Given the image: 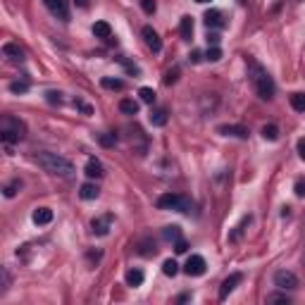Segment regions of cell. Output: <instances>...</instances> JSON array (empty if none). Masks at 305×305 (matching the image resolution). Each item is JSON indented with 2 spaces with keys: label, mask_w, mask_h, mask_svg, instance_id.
Segmentation results:
<instances>
[{
  "label": "cell",
  "mask_w": 305,
  "mask_h": 305,
  "mask_svg": "<svg viewBox=\"0 0 305 305\" xmlns=\"http://www.w3.org/2000/svg\"><path fill=\"white\" fill-rule=\"evenodd\" d=\"M98 141H100V145L112 148V145L117 143V136H114V134H100V136H98Z\"/></svg>",
  "instance_id": "cell-32"
},
{
  "label": "cell",
  "mask_w": 305,
  "mask_h": 305,
  "mask_svg": "<svg viewBox=\"0 0 305 305\" xmlns=\"http://www.w3.org/2000/svg\"><path fill=\"white\" fill-rule=\"evenodd\" d=\"M27 136V124L19 119V117H12V114H5L2 117V124H0V139L5 145H12V143H19V141Z\"/></svg>",
  "instance_id": "cell-3"
},
{
  "label": "cell",
  "mask_w": 305,
  "mask_h": 305,
  "mask_svg": "<svg viewBox=\"0 0 305 305\" xmlns=\"http://www.w3.org/2000/svg\"><path fill=\"white\" fill-rule=\"evenodd\" d=\"M179 33H181L184 41H191V36H193V17H181V22H179Z\"/></svg>",
  "instance_id": "cell-16"
},
{
  "label": "cell",
  "mask_w": 305,
  "mask_h": 305,
  "mask_svg": "<svg viewBox=\"0 0 305 305\" xmlns=\"http://www.w3.org/2000/svg\"><path fill=\"white\" fill-rule=\"evenodd\" d=\"M241 281H243V274H241V272H234V274H229V277L224 279L222 286H220V301H226V298H229V293H231V291H234Z\"/></svg>",
  "instance_id": "cell-9"
},
{
  "label": "cell",
  "mask_w": 305,
  "mask_h": 305,
  "mask_svg": "<svg viewBox=\"0 0 305 305\" xmlns=\"http://www.w3.org/2000/svg\"><path fill=\"white\" fill-rule=\"evenodd\" d=\"M177 74H179V69H174V72H167V77H165V83H167V86L177 81Z\"/></svg>",
  "instance_id": "cell-41"
},
{
  "label": "cell",
  "mask_w": 305,
  "mask_h": 305,
  "mask_svg": "<svg viewBox=\"0 0 305 305\" xmlns=\"http://www.w3.org/2000/svg\"><path fill=\"white\" fill-rule=\"evenodd\" d=\"M110 226H112V215H103V217H96L91 222V229L96 236H108L110 234Z\"/></svg>",
  "instance_id": "cell-10"
},
{
  "label": "cell",
  "mask_w": 305,
  "mask_h": 305,
  "mask_svg": "<svg viewBox=\"0 0 305 305\" xmlns=\"http://www.w3.org/2000/svg\"><path fill=\"white\" fill-rule=\"evenodd\" d=\"M150 124L153 127H165L167 124V110L165 108H158V110H150Z\"/></svg>",
  "instance_id": "cell-19"
},
{
  "label": "cell",
  "mask_w": 305,
  "mask_h": 305,
  "mask_svg": "<svg viewBox=\"0 0 305 305\" xmlns=\"http://www.w3.org/2000/svg\"><path fill=\"white\" fill-rule=\"evenodd\" d=\"M103 174H105V169L100 165V160L91 158V160L86 162V177H88V179H100Z\"/></svg>",
  "instance_id": "cell-15"
},
{
  "label": "cell",
  "mask_w": 305,
  "mask_h": 305,
  "mask_svg": "<svg viewBox=\"0 0 305 305\" xmlns=\"http://www.w3.org/2000/svg\"><path fill=\"white\" fill-rule=\"evenodd\" d=\"M162 239H165V241H174V243H177V241L181 239V229H179L177 224H174V226H165V231H162Z\"/></svg>",
  "instance_id": "cell-21"
},
{
  "label": "cell",
  "mask_w": 305,
  "mask_h": 305,
  "mask_svg": "<svg viewBox=\"0 0 305 305\" xmlns=\"http://www.w3.org/2000/svg\"><path fill=\"white\" fill-rule=\"evenodd\" d=\"M205 270H208V262H205L203 255H191V257L186 260V265H184V272H186L189 277H203Z\"/></svg>",
  "instance_id": "cell-7"
},
{
  "label": "cell",
  "mask_w": 305,
  "mask_h": 305,
  "mask_svg": "<svg viewBox=\"0 0 305 305\" xmlns=\"http://www.w3.org/2000/svg\"><path fill=\"white\" fill-rule=\"evenodd\" d=\"M160 210H174V212H191V200L179 193H162L158 198Z\"/></svg>",
  "instance_id": "cell-4"
},
{
  "label": "cell",
  "mask_w": 305,
  "mask_h": 305,
  "mask_svg": "<svg viewBox=\"0 0 305 305\" xmlns=\"http://www.w3.org/2000/svg\"><path fill=\"white\" fill-rule=\"evenodd\" d=\"M291 298L286 296V293H270L267 296V303H289Z\"/></svg>",
  "instance_id": "cell-33"
},
{
  "label": "cell",
  "mask_w": 305,
  "mask_h": 305,
  "mask_svg": "<svg viewBox=\"0 0 305 305\" xmlns=\"http://www.w3.org/2000/svg\"><path fill=\"white\" fill-rule=\"evenodd\" d=\"M222 136H234V139H248V129L241 127V124H222L217 129Z\"/></svg>",
  "instance_id": "cell-11"
},
{
  "label": "cell",
  "mask_w": 305,
  "mask_h": 305,
  "mask_svg": "<svg viewBox=\"0 0 305 305\" xmlns=\"http://www.w3.org/2000/svg\"><path fill=\"white\" fill-rule=\"evenodd\" d=\"M272 279H274V286L281 289V291H293V289H298V277H296L291 270H277Z\"/></svg>",
  "instance_id": "cell-5"
},
{
  "label": "cell",
  "mask_w": 305,
  "mask_h": 305,
  "mask_svg": "<svg viewBox=\"0 0 305 305\" xmlns=\"http://www.w3.org/2000/svg\"><path fill=\"white\" fill-rule=\"evenodd\" d=\"M46 100H48L50 105H60V103H62V93H60V91H46Z\"/></svg>",
  "instance_id": "cell-31"
},
{
  "label": "cell",
  "mask_w": 305,
  "mask_h": 305,
  "mask_svg": "<svg viewBox=\"0 0 305 305\" xmlns=\"http://www.w3.org/2000/svg\"><path fill=\"white\" fill-rule=\"evenodd\" d=\"M220 41H222V38H220V33H215V31H212V33H208V46H220Z\"/></svg>",
  "instance_id": "cell-39"
},
{
  "label": "cell",
  "mask_w": 305,
  "mask_h": 305,
  "mask_svg": "<svg viewBox=\"0 0 305 305\" xmlns=\"http://www.w3.org/2000/svg\"><path fill=\"white\" fill-rule=\"evenodd\" d=\"M141 36H143L145 46H148L153 53H160V50H162V41H160L158 31H155L153 27H143V29H141Z\"/></svg>",
  "instance_id": "cell-8"
},
{
  "label": "cell",
  "mask_w": 305,
  "mask_h": 305,
  "mask_svg": "<svg viewBox=\"0 0 305 305\" xmlns=\"http://www.w3.org/2000/svg\"><path fill=\"white\" fill-rule=\"evenodd\" d=\"M262 139L265 141H277L279 139V129L274 124H265L262 127Z\"/></svg>",
  "instance_id": "cell-24"
},
{
  "label": "cell",
  "mask_w": 305,
  "mask_h": 305,
  "mask_svg": "<svg viewBox=\"0 0 305 305\" xmlns=\"http://www.w3.org/2000/svg\"><path fill=\"white\" fill-rule=\"evenodd\" d=\"M162 272H165L167 277H174V274L179 272V265H177V260H165V262H162Z\"/></svg>",
  "instance_id": "cell-29"
},
{
  "label": "cell",
  "mask_w": 305,
  "mask_h": 305,
  "mask_svg": "<svg viewBox=\"0 0 305 305\" xmlns=\"http://www.w3.org/2000/svg\"><path fill=\"white\" fill-rule=\"evenodd\" d=\"M141 7H143L145 15H153V12L158 10V2H155V0H141Z\"/></svg>",
  "instance_id": "cell-34"
},
{
  "label": "cell",
  "mask_w": 305,
  "mask_h": 305,
  "mask_svg": "<svg viewBox=\"0 0 305 305\" xmlns=\"http://www.w3.org/2000/svg\"><path fill=\"white\" fill-rule=\"evenodd\" d=\"M298 155H301V158L305 160V139L298 141Z\"/></svg>",
  "instance_id": "cell-42"
},
{
  "label": "cell",
  "mask_w": 305,
  "mask_h": 305,
  "mask_svg": "<svg viewBox=\"0 0 305 305\" xmlns=\"http://www.w3.org/2000/svg\"><path fill=\"white\" fill-rule=\"evenodd\" d=\"M293 191H296V195H298V198H303V195H305V179H298V181H296Z\"/></svg>",
  "instance_id": "cell-37"
},
{
  "label": "cell",
  "mask_w": 305,
  "mask_h": 305,
  "mask_svg": "<svg viewBox=\"0 0 305 305\" xmlns=\"http://www.w3.org/2000/svg\"><path fill=\"white\" fill-rule=\"evenodd\" d=\"M77 2V7H88V0H74Z\"/></svg>",
  "instance_id": "cell-43"
},
{
  "label": "cell",
  "mask_w": 305,
  "mask_h": 305,
  "mask_svg": "<svg viewBox=\"0 0 305 305\" xmlns=\"http://www.w3.org/2000/svg\"><path fill=\"white\" fill-rule=\"evenodd\" d=\"M195 2H200V5H205V2H212V0H195Z\"/></svg>",
  "instance_id": "cell-45"
},
{
  "label": "cell",
  "mask_w": 305,
  "mask_h": 305,
  "mask_svg": "<svg viewBox=\"0 0 305 305\" xmlns=\"http://www.w3.org/2000/svg\"><path fill=\"white\" fill-rule=\"evenodd\" d=\"M29 88H31V86H29V81H12V83H10V91H12V93H17V96L29 93Z\"/></svg>",
  "instance_id": "cell-30"
},
{
  "label": "cell",
  "mask_w": 305,
  "mask_h": 305,
  "mask_svg": "<svg viewBox=\"0 0 305 305\" xmlns=\"http://www.w3.org/2000/svg\"><path fill=\"white\" fill-rule=\"evenodd\" d=\"M31 220H33V224H38V226H46V224L53 222V210H50V208H36Z\"/></svg>",
  "instance_id": "cell-14"
},
{
  "label": "cell",
  "mask_w": 305,
  "mask_h": 305,
  "mask_svg": "<svg viewBox=\"0 0 305 305\" xmlns=\"http://www.w3.org/2000/svg\"><path fill=\"white\" fill-rule=\"evenodd\" d=\"M117 62H122V64H124V69H127L129 74H139V72H141L136 64H131V62H129V60H124V57H117Z\"/></svg>",
  "instance_id": "cell-35"
},
{
  "label": "cell",
  "mask_w": 305,
  "mask_h": 305,
  "mask_svg": "<svg viewBox=\"0 0 305 305\" xmlns=\"http://www.w3.org/2000/svg\"><path fill=\"white\" fill-rule=\"evenodd\" d=\"M205 60H210V62H220V60H222V48H220V46H210L208 53H205Z\"/></svg>",
  "instance_id": "cell-28"
},
{
  "label": "cell",
  "mask_w": 305,
  "mask_h": 305,
  "mask_svg": "<svg viewBox=\"0 0 305 305\" xmlns=\"http://www.w3.org/2000/svg\"><path fill=\"white\" fill-rule=\"evenodd\" d=\"M74 108H79L83 114H91V112H93V108H91V105H86V103H83V100H79V98L74 100Z\"/></svg>",
  "instance_id": "cell-36"
},
{
  "label": "cell",
  "mask_w": 305,
  "mask_h": 305,
  "mask_svg": "<svg viewBox=\"0 0 305 305\" xmlns=\"http://www.w3.org/2000/svg\"><path fill=\"white\" fill-rule=\"evenodd\" d=\"M174 250H177V253H186V250H189V243H186L184 239H179V241L174 243Z\"/></svg>",
  "instance_id": "cell-40"
},
{
  "label": "cell",
  "mask_w": 305,
  "mask_h": 305,
  "mask_svg": "<svg viewBox=\"0 0 305 305\" xmlns=\"http://www.w3.org/2000/svg\"><path fill=\"white\" fill-rule=\"evenodd\" d=\"M19 189H22V181H19V179H15V181H10V184L2 189V193H5V198H15Z\"/></svg>",
  "instance_id": "cell-26"
},
{
  "label": "cell",
  "mask_w": 305,
  "mask_h": 305,
  "mask_svg": "<svg viewBox=\"0 0 305 305\" xmlns=\"http://www.w3.org/2000/svg\"><path fill=\"white\" fill-rule=\"evenodd\" d=\"M291 108L296 112H305V93H293L291 96Z\"/></svg>",
  "instance_id": "cell-23"
},
{
  "label": "cell",
  "mask_w": 305,
  "mask_h": 305,
  "mask_svg": "<svg viewBox=\"0 0 305 305\" xmlns=\"http://www.w3.org/2000/svg\"><path fill=\"white\" fill-rule=\"evenodd\" d=\"M43 5L50 10V15L62 19V22H69V0H43Z\"/></svg>",
  "instance_id": "cell-6"
},
{
  "label": "cell",
  "mask_w": 305,
  "mask_h": 305,
  "mask_svg": "<svg viewBox=\"0 0 305 305\" xmlns=\"http://www.w3.org/2000/svg\"><path fill=\"white\" fill-rule=\"evenodd\" d=\"M10 284H12V277H10V272L7 270H2V293L10 289Z\"/></svg>",
  "instance_id": "cell-38"
},
{
  "label": "cell",
  "mask_w": 305,
  "mask_h": 305,
  "mask_svg": "<svg viewBox=\"0 0 305 305\" xmlns=\"http://www.w3.org/2000/svg\"><path fill=\"white\" fill-rule=\"evenodd\" d=\"M248 77H250V83H253V88L257 91V96L262 98V100H270V98H274V91H277V86H274V79L267 74V69L260 64V62H255V60H248Z\"/></svg>",
  "instance_id": "cell-2"
},
{
  "label": "cell",
  "mask_w": 305,
  "mask_h": 305,
  "mask_svg": "<svg viewBox=\"0 0 305 305\" xmlns=\"http://www.w3.org/2000/svg\"><path fill=\"white\" fill-rule=\"evenodd\" d=\"M139 96H141V100H143L145 105H153V103H155V91H153V88H148V86H143V88H141Z\"/></svg>",
  "instance_id": "cell-27"
},
{
  "label": "cell",
  "mask_w": 305,
  "mask_h": 305,
  "mask_svg": "<svg viewBox=\"0 0 305 305\" xmlns=\"http://www.w3.org/2000/svg\"><path fill=\"white\" fill-rule=\"evenodd\" d=\"M191 60H193V62H200V53H198V50H193V55H191Z\"/></svg>",
  "instance_id": "cell-44"
},
{
  "label": "cell",
  "mask_w": 305,
  "mask_h": 305,
  "mask_svg": "<svg viewBox=\"0 0 305 305\" xmlns=\"http://www.w3.org/2000/svg\"><path fill=\"white\" fill-rule=\"evenodd\" d=\"M2 55L7 57L10 62H22V60H24V50H22L17 43H5V46H2Z\"/></svg>",
  "instance_id": "cell-13"
},
{
  "label": "cell",
  "mask_w": 305,
  "mask_h": 305,
  "mask_svg": "<svg viewBox=\"0 0 305 305\" xmlns=\"http://www.w3.org/2000/svg\"><path fill=\"white\" fill-rule=\"evenodd\" d=\"M100 193V189L93 184V181H88V184H81V189H79V195H81L83 200H96Z\"/></svg>",
  "instance_id": "cell-18"
},
{
  "label": "cell",
  "mask_w": 305,
  "mask_h": 305,
  "mask_svg": "<svg viewBox=\"0 0 305 305\" xmlns=\"http://www.w3.org/2000/svg\"><path fill=\"white\" fill-rule=\"evenodd\" d=\"M93 36L108 41V38H112V27L108 22H96V24H93Z\"/></svg>",
  "instance_id": "cell-17"
},
{
  "label": "cell",
  "mask_w": 305,
  "mask_h": 305,
  "mask_svg": "<svg viewBox=\"0 0 305 305\" xmlns=\"http://www.w3.org/2000/svg\"><path fill=\"white\" fill-rule=\"evenodd\" d=\"M100 83H103V88H110V91H122L124 88V83L119 81V79H112V77H103Z\"/></svg>",
  "instance_id": "cell-25"
},
{
  "label": "cell",
  "mask_w": 305,
  "mask_h": 305,
  "mask_svg": "<svg viewBox=\"0 0 305 305\" xmlns=\"http://www.w3.org/2000/svg\"><path fill=\"white\" fill-rule=\"evenodd\" d=\"M143 272H141V270H129V272H127V284H129V286H141V284H143Z\"/></svg>",
  "instance_id": "cell-22"
},
{
  "label": "cell",
  "mask_w": 305,
  "mask_h": 305,
  "mask_svg": "<svg viewBox=\"0 0 305 305\" xmlns=\"http://www.w3.org/2000/svg\"><path fill=\"white\" fill-rule=\"evenodd\" d=\"M203 19H205V27H208V29H222V27H226V22H224V15L220 12V10H208Z\"/></svg>",
  "instance_id": "cell-12"
},
{
  "label": "cell",
  "mask_w": 305,
  "mask_h": 305,
  "mask_svg": "<svg viewBox=\"0 0 305 305\" xmlns=\"http://www.w3.org/2000/svg\"><path fill=\"white\" fill-rule=\"evenodd\" d=\"M36 162L43 167L48 174L60 177V179H74V174H77V167L72 165L67 158H62V155H57V153H50V150L36 153Z\"/></svg>",
  "instance_id": "cell-1"
},
{
  "label": "cell",
  "mask_w": 305,
  "mask_h": 305,
  "mask_svg": "<svg viewBox=\"0 0 305 305\" xmlns=\"http://www.w3.org/2000/svg\"><path fill=\"white\" fill-rule=\"evenodd\" d=\"M119 110L124 112V114H136L139 112V103L131 100V98H122L119 100Z\"/></svg>",
  "instance_id": "cell-20"
}]
</instances>
